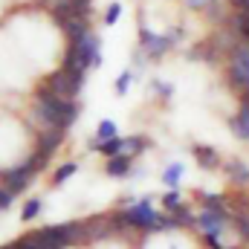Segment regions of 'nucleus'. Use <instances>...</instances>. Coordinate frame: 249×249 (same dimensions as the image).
<instances>
[{"label": "nucleus", "mask_w": 249, "mask_h": 249, "mask_svg": "<svg viewBox=\"0 0 249 249\" xmlns=\"http://www.w3.org/2000/svg\"><path fill=\"white\" fill-rule=\"evenodd\" d=\"M35 116L47 124V127H61V130H67L70 124L78 119V105L72 99L55 96L47 84H41L35 90Z\"/></svg>", "instance_id": "1"}, {"label": "nucleus", "mask_w": 249, "mask_h": 249, "mask_svg": "<svg viewBox=\"0 0 249 249\" xmlns=\"http://www.w3.org/2000/svg\"><path fill=\"white\" fill-rule=\"evenodd\" d=\"M102 64V50H99V38L93 32H87L84 38L78 41H70V50H67V58L61 67L67 70H81L87 72L90 67H99Z\"/></svg>", "instance_id": "2"}, {"label": "nucleus", "mask_w": 249, "mask_h": 249, "mask_svg": "<svg viewBox=\"0 0 249 249\" xmlns=\"http://www.w3.org/2000/svg\"><path fill=\"white\" fill-rule=\"evenodd\" d=\"M44 84L55 96H61V99H75L81 93V87H84V72L81 70H67V67H61V70L50 72Z\"/></svg>", "instance_id": "3"}, {"label": "nucleus", "mask_w": 249, "mask_h": 249, "mask_svg": "<svg viewBox=\"0 0 249 249\" xmlns=\"http://www.w3.org/2000/svg\"><path fill=\"white\" fill-rule=\"evenodd\" d=\"M160 217H162V214H157V212H154V206H151L148 200H139V203L127 206L122 214H119V220L127 223L130 229H148V232H157Z\"/></svg>", "instance_id": "4"}, {"label": "nucleus", "mask_w": 249, "mask_h": 249, "mask_svg": "<svg viewBox=\"0 0 249 249\" xmlns=\"http://www.w3.org/2000/svg\"><path fill=\"white\" fill-rule=\"evenodd\" d=\"M229 81L247 93L249 90V44H241L232 50V58H229Z\"/></svg>", "instance_id": "5"}, {"label": "nucleus", "mask_w": 249, "mask_h": 249, "mask_svg": "<svg viewBox=\"0 0 249 249\" xmlns=\"http://www.w3.org/2000/svg\"><path fill=\"white\" fill-rule=\"evenodd\" d=\"M0 177H3V188H9L12 194H20L23 188L32 183L35 171H32V168L23 162V165H18V168H9V171H3Z\"/></svg>", "instance_id": "6"}, {"label": "nucleus", "mask_w": 249, "mask_h": 249, "mask_svg": "<svg viewBox=\"0 0 249 249\" xmlns=\"http://www.w3.org/2000/svg\"><path fill=\"white\" fill-rule=\"evenodd\" d=\"M139 38H142V50H145L151 58H160L162 53H168V50L174 47V38H171V35H154V32H148L145 26L139 29Z\"/></svg>", "instance_id": "7"}, {"label": "nucleus", "mask_w": 249, "mask_h": 249, "mask_svg": "<svg viewBox=\"0 0 249 249\" xmlns=\"http://www.w3.org/2000/svg\"><path fill=\"white\" fill-rule=\"evenodd\" d=\"M197 229H200L206 238H217V235L226 229V217H223V214H217V212L203 209V212L197 214Z\"/></svg>", "instance_id": "8"}, {"label": "nucleus", "mask_w": 249, "mask_h": 249, "mask_svg": "<svg viewBox=\"0 0 249 249\" xmlns=\"http://www.w3.org/2000/svg\"><path fill=\"white\" fill-rule=\"evenodd\" d=\"M61 142H64V130L61 127H47L44 133H38V151L47 154V157H50Z\"/></svg>", "instance_id": "9"}, {"label": "nucleus", "mask_w": 249, "mask_h": 249, "mask_svg": "<svg viewBox=\"0 0 249 249\" xmlns=\"http://www.w3.org/2000/svg\"><path fill=\"white\" fill-rule=\"evenodd\" d=\"M232 133L238 136V139H249V102H241V107H238V113L232 116Z\"/></svg>", "instance_id": "10"}, {"label": "nucleus", "mask_w": 249, "mask_h": 249, "mask_svg": "<svg viewBox=\"0 0 249 249\" xmlns=\"http://www.w3.org/2000/svg\"><path fill=\"white\" fill-rule=\"evenodd\" d=\"M151 142H148V136H142V133H133V136H124V142H122V154L124 157H139L145 148H148Z\"/></svg>", "instance_id": "11"}, {"label": "nucleus", "mask_w": 249, "mask_h": 249, "mask_svg": "<svg viewBox=\"0 0 249 249\" xmlns=\"http://www.w3.org/2000/svg\"><path fill=\"white\" fill-rule=\"evenodd\" d=\"M194 160L203 165V168H217L220 165V157H217V151L214 148H209V145H194Z\"/></svg>", "instance_id": "12"}, {"label": "nucleus", "mask_w": 249, "mask_h": 249, "mask_svg": "<svg viewBox=\"0 0 249 249\" xmlns=\"http://www.w3.org/2000/svg\"><path fill=\"white\" fill-rule=\"evenodd\" d=\"M130 165H133V160L124 157V154H119V157H110V160H107L105 171H107V177H124V174L130 171Z\"/></svg>", "instance_id": "13"}, {"label": "nucleus", "mask_w": 249, "mask_h": 249, "mask_svg": "<svg viewBox=\"0 0 249 249\" xmlns=\"http://www.w3.org/2000/svg\"><path fill=\"white\" fill-rule=\"evenodd\" d=\"M226 174H229V180H232V183H238V186H247V183H249V168L244 165V162H238V160L226 165Z\"/></svg>", "instance_id": "14"}, {"label": "nucleus", "mask_w": 249, "mask_h": 249, "mask_svg": "<svg viewBox=\"0 0 249 249\" xmlns=\"http://www.w3.org/2000/svg\"><path fill=\"white\" fill-rule=\"evenodd\" d=\"M107 139H116V122H110V119H105V122H99L96 127V148L102 145V142H107Z\"/></svg>", "instance_id": "15"}, {"label": "nucleus", "mask_w": 249, "mask_h": 249, "mask_svg": "<svg viewBox=\"0 0 249 249\" xmlns=\"http://www.w3.org/2000/svg\"><path fill=\"white\" fill-rule=\"evenodd\" d=\"M122 136H116V139H107V142H102V145H99V151H102V157H107V160H110V157H119V154H122Z\"/></svg>", "instance_id": "16"}, {"label": "nucleus", "mask_w": 249, "mask_h": 249, "mask_svg": "<svg viewBox=\"0 0 249 249\" xmlns=\"http://www.w3.org/2000/svg\"><path fill=\"white\" fill-rule=\"evenodd\" d=\"M180 177H183V162H174V165H168V168H165L162 183H165V186H171V188H177Z\"/></svg>", "instance_id": "17"}, {"label": "nucleus", "mask_w": 249, "mask_h": 249, "mask_svg": "<svg viewBox=\"0 0 249 249\" xmlns=\"http://www.w3.org/2000/svg\"><path fill=\"white\" fill-rule=\"evenodd\" d=\"M203 209H209V212H217V214L229 217V214H226V206H223V197H220V194H217V197H214V194H206V197H203Z\"/></svg>", "instance_id": "18"}, {"label": "nucleus", "mask_w": 249, "mask_h": 249, "mask_svg": "<svg viewBox=\"0 0 249 249\" xmlns=\"http://www.w3.org/2000/svg\"><path fill=\"white\" fill-rule=\"evenodd\" d=\"M235 32H238V38L249 41V12H238L235 15Z\"/></svg>", "instance_id": "19"}, {"label": "nucleus", "mask_w": 249, "mask_h": 249, "mask_svg": "<svg viewBox=\"0 0 249 249\" xmlns=\"http://www.w3.org/2000/svg\"><path fill=\"white\" fill-rule=\"evenodd\" d=\"M75 171H78V165H75V162H64L61 168L55 171V180H53V183H55V186H61V183H67Z\"/></svg>", "instance_id": "20"}, {"label": "nucleus", "mask_w": 249, "mask_h": 249, "mask_svg": "<svg viewBox=\"0 0 249 249\" xmlns=\"http://www.w3.org/2000/svg\"><path fill=\"white\" fill-rule=\"evenodd\" d=\"M38 214H41V200H38V197H32V200H29V203L23 206L20 217H23V220L29 223V220H32V217H38Z\"/></svg>", "instance_id": "21"}, {"label": "nucleus", "mask_w": 249, "mask_h": 249, "mask_svg": "<svg viewBox=\"0 0 249 249\" xmlns=\"http://www.w3.org/2000/svg\"><path fill=\"white\" fill-rule=\"evenodd\" d=\"M235 226H238L241 238L249 241V212H238V214H235Z\"/></svg>", "instance_id": "22"}, {"label": "nucleus", "mask_w": 249, "mask_h": 249, "mask_svg": "<svg viewBox=\"0 0 249 249\" xmlns=\"http://www.w3.org/2000/svg\"><path fill=\"white\" fill-rule=\"evenodd\" d=\"M162 206H165V212H174V209H180L183 203H180V191L177 188H171L165 197H162Z\"/></svg>", "instance_id": "23"}, {"label": "nucleus", "mask_w": 249, "mask_h": 249, "mask_svg": "<svg viewBox=\"0 0 249 249\" xmlns=\"http://www.w3.org/2000/svg\"><path fill=\"white\" fill-rule=\"evenodd\" d=\"M119 15H122V6H119V3H110V6H107V12H105V23H107V26H113V23L119 20Z\"/></svg>", "instance_id": "24"}, {"label": "nucleus", "mask_w": 249, "mask_h": 249, "mask_svg": "<svg viewBox=\"0 0 249 249\" xmlns=\"http://www.w3.org/2000/svg\"><path fill=\"white\" fill-rule=\"evenodd\" d=\"M127 84H130V70H124L122 75L116 78V96H124L127 93Z\"/></svg>", "instance_id": "25"}, {"label": "nucleus", "mask_w": 249, "mask_h": 249, "mask_svg": "<svg viewBox=\"0 0 249 249\" xmlns=\"http://www.w3.org/2000/svg\"><path fill=\"white\" fill-rule=\"evenodd\" d=\"M12 200H15V194H12L9 188L0 186V212H3V209H9V206H12Z\"/></svg>", "instance_id": "26"}, {"label": "nucleus", "mask_w": 249, "mask_h": 249, "mask_svg": "<svg viewBox=\"0 0 249 249\" xmlns=\"http://www.w3.org/2000/svg\"><path fill=\"white\" fill-rule=\"evenodd\" d=\"M154 87H157V93H160V96H171V87H168V84H162V81H157Z\"/></svg>", "instance_id": "27"}, {"label": "nucleus", "mask_w": 249, "mask_h": 249, "mask_svg": "<svg viewBox=\"0 0 249 249\" xmlns=\"http://www.w3.org/2000/svg\"><path fill=\"white\" fill-rule=\"evenodd\" d=\"M186 3L191 6V9H203V6H209L212 0H186Z\"/></svg>", "instance_id": "28"}, {"label": "nucleus", "mask_w": 249, "mask_h": 249, "mask_svg": "<svg viewBox=\"0 0 249 249\" xmlns=\"http://www.w3.org/2000/svg\"><path fill=\"white\" fill-rule=\"evenodd\" d=\"M232 3H235L241 12H249V0H232Z\"/></svg>", "instance_id": "29"}, {"label": "nucleus", "mask_w": 249, "mask_h": 249, "mask_svg": "<svg viewBox=\"0 0 249 249\" xmlns=\"http://www.w3.org/2000/svg\"><path fill=\"white\" fill-rule=\"evenodd\" d=\"M0 249H23V247H20V238H18V241H12V244H6V247H0Z\"/></svg>", "instance_id": "30"}]
</instances>
